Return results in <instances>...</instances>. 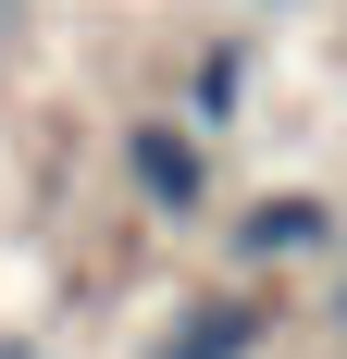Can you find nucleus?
Wrapping results in <instances>:
<instances>
[{
	"mask_svg": "<svg viewBox=\"0 0 347 359\" xmlns=\"http://www.w3.org/2000/svg\"><path fill=\"white\" fill-rule=\"evenodd\" d=\"M0 359H25V347H0Z\"/></svg>",
	"mask_w": 347,
	"mask_h": 359,
	"instance_id": "nucleus-5",
	"label": "nucleus"
},
{
	"mask_svg": "<svg viewBox=\"0 0 347 359\" xmlns=\"http://www.w3.org/2000/svg\"><path fill=\"white\" fill-rule=\"evenodd\" d=\"M236 87H248V62H236V50H211V62H199V111H211V124L236 111Z\"/></svg>",
	"mask_w": 347,
	"mask_h": 359,
	"instance_id": "nucleus-4",
	"label": "nucleus"
},
{
	"mask_svg": "<svg viewBox=\"0 0 347 359\" xmlns=\"http://www.w3.org/2000/svg\"><path fill=\"white\" fill-rule=\"evenodd\" d=\"M137 198H162V211H199L211 198V174H199V137H174V124H137Z\"/></svg>",
	"mask_w": 347,
	"mask_h": 359,
	"instance_id": "nucleus-1",
	"label": "nucleus"
},
{
	"mask_svg": "<svg viewBox=\"0 0 347 359\" xmlns=\"http://www.w3.org/2000/svg\"><path fill=\"white\" fill-rule=\"evenodd\" d=\"M248 347H261V297H211L199 323H186V334H162L149 359H248Z\"/></svg>",
	"mask_w": 347,
	"mask_h": 359,
	"instance_id": "nucleus-2",
	"label": "nucleus"
},
{
	"mask_svg": "<svg viewBox=\"0 0 347 359\" xmlns=\"http://www.w3.org/2000/svg\"><path fill=\"white\" fill-rule=\"evenodd\" d=\"M335 223H322V198H261L248 211V260H298V248H322Z\"/></svg>",
	"mask_w": 347,
	"mask_h": 359,
	"instance_id": "nucleus-3",
	"label": "nucleus"
}]
</instances>
